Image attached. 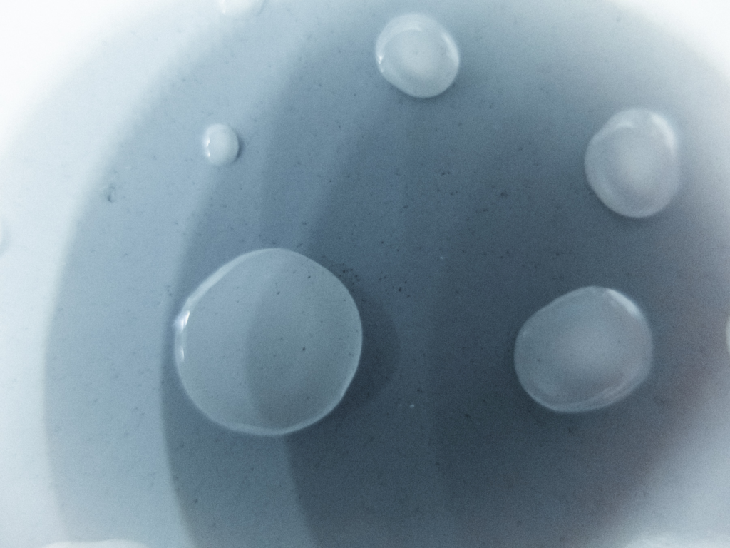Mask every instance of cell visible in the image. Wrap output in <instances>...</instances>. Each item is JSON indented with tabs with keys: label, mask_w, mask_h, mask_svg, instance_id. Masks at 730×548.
<instances>
[{
	"label": "cell",
	"mask_w": 730,
	"mask_h": 548,
	"mask_svg": "<svg viewBox=\"0 0 730 548\" xmlns=\"http://www.w3.org/2000/svg\"><path fill=\"white\" fill-rule=\"evenodd\" d=\"M652 338L644 313L624 294L589 286L533 315L518 333L515 367L528 395L557 412L617 402L649 375Z\"/></svg>",
	"instance_id": "obj_1"
},
{
	"label": "cell",
	"mask_w": 730,
	"mask_h": 548,
	"mask_svg": "<svg viewBox=\"0 0 730 548\" xmlns=\"http://www.w3.org/2000/svg\"><path fill=\"white\" fill-rule=\"evenodd\" d=\"M585 170L595 193L613 211L632 218L654 215L678 191L676 134L669 121L653 111H620L590 141Z\"/></svg>",
	"instance_id": "obj_2"
},
{
	"label": "cell",
	"mask_w": 730,
	"mask_h": 548,
	"mask_svg": "<svg viewBox=\"0 0 730 548\" xmlns=\"http://www.w3.org/2000/svg\"><path fill=\"white\" fill-rule=\"evenodd\" d=\"M377 66L392 85L417 98H431L454 81L460 66L458 46L434 19L407 14L393 19L379 34Z\"/></svg>",
	"instance_id": "obj_3"
},
{
	"label": "cell",
	"mask_w": 730,
	"mask_h": 548,
	"mask_svg": "<svg viewBox=\"0 0 730 548\" xmlns=\"http://www.w3.org/2000/svg\"><path fill=\"white\" fill-rule=\"evenodd\" d=\"M203 144L207 158L217 166L232 163L240 153V141L237 133L222 123L213 124L207 129Z\"/></svg>",
	"instance_id": "obj_4"
},
{
	"label": "cell",
	"mask_w": 730,
	"mask_h": 548,
	"mask_svg": "<svg viewBox=\"0 0 730 548\" xmlns=\"http://www.w3.org/2000/svg\"><path fill=\"white\" fill-rule=\"evenodd\" d=\"M262 0H225L220 4L222 12L235 19H247L258 14L262 10Z\"/></svg>",
	"instance_id": "obj_5"
}]
</instances>
